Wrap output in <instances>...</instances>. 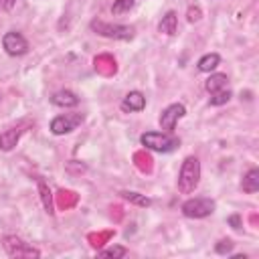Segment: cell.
<instances>
[{
    "label": "cell",
    "mask_w": 259,
    "mask_h": 259,
    "mask_svg": "<svg viewBox=\"0 0 259 259\" xmlns=\"http://www.w3.org/2000/svg\"><path fill=\"white\" fill-rule=\"evenodd\" d=\"M2 245H4V249H6V253L10 257H40V251L38 249H34L32 245L24 243L16 235H6L2 239Z\"/></svg>",
    "instance_id": "5"
},
{
    "label": "cell",
    "mask_w": 259,
    "mask_h": 259,
    "mask_svg": "<svg viewBox=\"0 0 259 259\" xmlns=\"http://www.w3.org/2000/svg\"><path fill=\"white\" fill-rule=\"evenodd\" d=\"M229 99H231V91H229V89L210 93V105H223V103H227Z\"/></svg>",
    "instance_id": "20"
},
{
    "label": "cell",
    "mask_w": 259,
    "mask_h": 259,
    "mask_svg": "<svg viewBox=\"0 0 259 259\" xmlns=\"http://www.w3.org/2000/svg\"><path fill=\"white\" fill-rule=\"evenodd\" d=\"M140 142L144 148L154 150V152H172L180 144L178 138H174L166 132H146V134H142Z\"/></svg>",
    "instance_id": "2"
},
{
    "label": "cell",
    "mask_w": 259,
    "mask_h": 259,
    "mask_svg": "<svg viewBox=\"0 0 259 259\" xmlns=\"http://www.w3.org/2000/svg\"><path fill=\"white\" fill-rule=\"evenodd\" d=\"M184 113H186V107H184L182 103H172V105H168V107L160 113V119H158L162 132L172 134L174 127H176V121H178L180 117H184Z\"/></svg>",
    "instance_id": "6"
},
{
    "label": "cell",
    "mask_w": 259,
    "mask_h": 259,
    "mask_svg": "<svg viewBox=\"0 0 259 259\" xmlns=\"http://www.w3.org/2000/svg\"><path fill=\"white\" fill-rule=\"evenodd\" d=\"M229 223L233 225V229H239V227H241V221H239V217H237V214H233V217L229 219Z\"/></svg>",
    "instance_id": "24"
},
{
    "label": "cell",
    "mask_w": 259,
    "mask_h": 259,
    "mask_svg": "<svg viewBox=\"0 0 259 259\" xmlns=\"http://www.w3.org/2000/svg\"><path fill=\"white\" fill-rule=\"evenodd\" d=\"M144 107H146V97L140 91H130L121 101L123 111H142Z\"/></svg>",
    "instance_id": "9"
},
{
    "label": "cell",
    "mask_w": 259,
    "mask_h": 259,
    "mask_svg": "<svg viewBox=\"0 0 259 259\" xmlns=\"http://www.w3.org/2000/svg\"><path fill=\"white\" fill-rule=\"evenodd\" d=\"M176 28H178V16H176L174 10H168L162 16V20H160L158 30L164 32V34H168V36H172V34H176Z\"/></svg>",
    "instance_id": "11"
},
{
    "label": "cell",
    "mask_w": 259,
    "mask_h": 259,
    "mask_svg": "<svg viewBox=\"0 0 259 259\" xmlns=\"http://www.w3.org/2000/svg\"><path fill=\"white\" fill-rule=\"evenodd\" d=\"M51 103L57 105V107H75L79 103V97L73 91H69V89H61V91L53 93Z\"/></svg>",
    "instance_id": "10"
},
{
    "label": "cell",
    "mask_w": 259,
    "mask_h": 259,
    "mask_svg": "<svg viewBox=\"0 0 259 259\" xmlns=\"http://www.w3.org/2000/svg\"><path fill=\"white\" fill-rule=\"evenodd\" d=\"M219 63H221V57L217 53H208V55H204V57L198 59V71L210 73V71H214L219 67Z\"/></svg>",
    "instance_id": "15"
},
{
    "label": "cell",
    "mask_w": 259,
    "mask_h": 259,
    "mask_svg": "<svg viewBox=\"0 0 259 259\" xmlns=\"http://www.w3.org/2000/svg\"><path fill=\"white\" fill-rule=\"evenodd\" d=\"M20 127H10V130H6V132H2L0 134V150H4V152H10L16 144H18V138H20Z\"/></svg>",
    "instance_id": "13"
},
{
    "label": "cell",
    "mask_w": 259,
    "mask_h": 259,
    "mask_svg": "<svg viewBox=\"0 0 259 259\" xmlns=\"http://www.w3.org/2000/svg\"><path fill=\"white\" fill-rule=\"evenodd\" d=\"M81 121H83V115H81V113L57 115V117H53V121H51V132H53L55 136H65V134L73 132Z\"/></svg>",
    "instance_id": "7"
},
{
    "label": "cell",
    "mask_w": 259,
    "mask_h": 259,
    "mask_svg": "<svg viewBox=\"0 0 259 259\" xmlns=\"http://www.w3.org/2000/svg\"><path fill=\"white\" fill-rule=\"evenodd\" d=\"M188 20H190V22L200 20V8H198V6H190V8H188Z\"/></svg>",
    "instance_id": "22"
},
{
    "label": "cell",
    "mask_w": 259,
    "mask_h": 259,
    "mask_svg": "<svg viewBox=\"0 0 259 259\" xmlns=\"http://www.w3.org/2000/svg\"><path fill=\"white\" fill-rule=\"evenodd\" d=\"M198 182H200V162L196 156H188L182 162V168L178 174V190L182 194H190L194 192Z\"/></svg>",
    "instance_id": "1"
},
{
    "label": "cell",
    "mask_w": 259,
    "mask_h": 259,
    "mask_svg": "<svg viewBox=\"0 0 259 259\" xmlns=\"http://www.w3.org/2000/svg\"><path fill=\"white\" fill-rule=\"evenodd\" d=\"M233 247H235V243H233L231 239H223V241H219V243H217L214 251H217L219 255H227V253H231V251H233Z\"/></svg>",
    "instance_id": "21"
},
{
    "label": "cell",
    "mask_w": 259,
    "mask_h": 259,
    "mask_svg": "<svg viewBox=\"0 0 259 259\" xmlns=\"http://www.w3.org/2000/svg\"><path fill=\"white\" fill-rule=\"evenodd\" d=\"M241 186H243V190L249 192V194L257 192V190H259V170H257V168H251V170L243 176Z\"/></svg>",
    "instance_id": "14"
},
{
    "label": "cell",
    "mask_w": 259,
    "mask_h": 259,
    "mask_svg": "<svg viewBox=\"0 0 259 259\" xmlns=\"http://www.w3.org/2000/svg\"><path fill=\"white\" fill-rule=\"evenodd\" d=\"M2 47H4V51H6L10 57H20V55H24V53L28 51L26 38H24L20 32H14V30H10V32H6V34L2 36Z\"/></svg>",
    "instance_id": "8"
},
{
    "label": "cell",
    "mask_w": 259,
    "mask_h": 259,
    "mask_svg": "<svg viewBox=\"0 0 259 259\" xmlns=\"http://www.w3.org/2000/svg\"><path fill=\"white\" fill-rule=\"evenodd\" d=\"M16 4V0H0V10H10Z\"/></svg>",
    "instance_id": "23"
},
{
    "label": "cell",
    "mask_w": 259,
    "mask_h": 259,
    "mask_svg": "<svg viewBox=\"0 0 259 259\" xmlns=\"http://www.w3.org/2000/svg\"><path fill=\"white\" fill-rule=\"evenodd\" d=\"M182 214L188 219H204L208 214L214 212V200L206 198V196H196V198H188L186 202H182L180 206Z\"/></svg>",
    "instance_id": "3"
},
{
    "label": "cell",
    "mask_w": 259,
    "mask_h": 259,
    "mask_svg": "<svg viewBox=\"0 0 259 259\" xmlns=\"http://www.w3.org/2000/svg\"><path fill=\"white\" fill-rule=\"evenodd\" d=\"M134 8V0H113V6H111V14H125Z\"/></svg>",
    "instance_id": "18"
},
{
    "label": "cell",
    "mask_w": 259,
    "mask_h": 259,
    "mask_svg": "<svg viewBox=\"0 0 259 259\" xmlns=\"http://www.w3.org/2000/svg\"><path fill=\"white\" fill-rule=\"evenodd\" d=\"M125 255H127V249L119 247V245H113V247H107V249L99 251V257H125Z\"/></svg>",
    "instance_id": "19"
},
{
    "label": "cell",
    "mask_w": 259,
    "mask_h": 259,
    "mask_svg": "<svg viewBox=\"0 0 259 259\" xmlns=\"http://www.w3.org/2000/svg\"><path fill=\"white\" fill-rule=\"evenodd\" d=\"M38 190H40V200H42V206L49 214L55 212V206H53V194H51V188L45 184V180L38 178Z\"/></svg>",
    "instance_id": "16"
},
{
    "label": "cell",
    "mask_w": 259,
    "mask_h": 259,
    "mask_svg": "<svg viewBox=\"0 0 259 259\" xmlns=\"http://www.w3.org/2000/svg\"><path fill=\"white\" fill-rule=\"evenodd\" d=\"M119 194H121V198L130 200L132 204H138V206H150V204H152V200H150V198H148L146 194H140V192H132V190H121Z\"/></svg>",
    "instance_id": "17"
},
{
    "label": "cell",
    "mask_w": 259,
    "mask_h": 259,
    "mask_svg": "<svg viewBox=\"0 0 259 259\" xmlns=\"http://www.w3.org/2000/svg\"><path fill=\"white\" fill-rule=\"evenodd\" d=\"M91 30H95L97 34H101L105 38H115V40L134 38V28L125 26V24H109V22H103V20H93L91 22Z\"/></svg>",
    "instance_id": "4"
},
{
    "label": "cell",
    "mask_w": 259,
    "mask_h": 259,
    "mask_svg": "<svg viewBox=\"0 0 259 259\" xmlns=\"http://www.w3.org/2000/svg\"><path fill=\"white\" fill-rule=\"evenodd\" d=\"M206 91L208 93H217V91H223V89H229V77L225 73H212L206 83H204Z\"/></svg>",
    "instance_id": "12"
}]
</instances>
